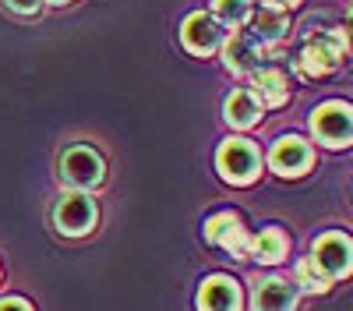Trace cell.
I'll return each mask as SVG.
<instances>
[{
    "label": "cell",
    "instance_id": "44dd1931",
    "mask_svg": "<svg viewBox=\"0 0 353 311\" xmlns=\"http://www.w3.org/2000/svg\"><path fill=\"white\" fill-rule=\"evenodd\" d=\"M0 311H32V304L21 301V297H4L0 301Z\"/></svg>",
    "mask_w": 353,
    "mask_h": 311
},
{
    "label": "cell",
    "instance_id": "5b68a950",
    "mask_svg": "<svg viewBox=\"0 0 353 311\" xmlns=\"http://www.w3.org/2000/svg\"><path fill=\"white\" fill-rule=\"evenodd\" d=\"M103 174H106L103 156L96 149H88V146H71L61 156V177H64V184H71L78 191L99 188L103 184Z\"/></svg>",
    "mask_w": 353,
    "mask_h": 311
},
{
    "label": "cell",
    "instance_id": "6da1fadb",
    "mask_svg": "<svg viewBox=\"0 0 353 311\" xmlns=\"http://www.w3.org/2000/svg\"><path fill=\"white\" fill-rule=\"evenodd\" d=\"M350 53V36L346 28H325V32H311L304 50H301V61L297 71L307 78H321V74H332Z\"/></svg>",
    "mask_w": 353,
    "mask_h": 311
},
{
    "label": "cell",
    "instance_id": "2e32d148",
    "mask_svg": "<svg viewBox=\"0 0 353 311\" xmlns=\"http://www.w3.org/2000/svg\"><path fill=\"white\" fill-rule=\"evenodd\" d=\"M254 8H251V0H212V18L230 28V32H237V28H244L251 21Z\"/></svg>",
    "mask_w": 353,
    "mask_h": 311
},
{
    "label": "cell",
    "instance_id": "3957f363",
    "mask_svg": "<svg viewBox=\"0 0 353 311\" xmlns=\"http://www.w3.org/2000/svg\"><path fill=\"white\" fill-rule=\"evenodd\" d=\"M311 134L329 149H343L353 141V106L343 99H329L311 113Z\"/></svg>",
    "mask_w": 353,
    "mask_h": 311
},
{
    "label": "cell",
    "instance_id": "ba28073f",
    "mask_svg": "<svg viewBox=\"0 0 353 311\" xmlns=\"http://www.w3.org/2000/svg\"><path fill=\"white\" fill-rule=\"evenodd\" d=\"M311 163H314V152H311L307 141L297 138V134H283L272 146V152H269V166L276 170L279 177H301Z\"/></svg>",
    "mask_w": 353,
    "mask_h": 311
},
{
    "label": "cell",
    "instance_id": "8992f818",
    "mask_svg": "<svg viewBox=\"0 0 353 311\" xmlns=\"http://www.w3.org/2000/svg\"><path fill=\"white\" fill-rule=\"evenodd\" d=\"M311 259L318 262V269L329 279H346L353 272V237H346L339 230L321 234L311 248Z\"/></svg>",
    "mask_w": 353,
    "mask_h": 311
},
{
    "label": "cell",
    "instance_id": "e0dca14e",
    "mask_svg": "<svg viewBox=\"0 0 353 311\" xmlns=\"http://www.w3.org/2000/svg\"><path fill=\"white\" fill-rule=\"evenodd\" d=\"M297 287L307 290V294H325V290L332 287V279L318 269L314 259H301V262H297Z\"/></svg>",
    "mask_w": 353,
    "mask_h": 311
},
{
    "label": "cell",
    "instance_id": "7a4b0ae2",
    "mask_svg": "<svg viewBox=\"0 0 353 311\" xmlns=\"http://www.w3.org/2000/svg\"><path fill=\"white\" fill-rule=\"evenodd\" d=\"M216 166H219L223 181H230V184H251L261 174V152H258L254 141H248V138H226L219 146V152H216Z\"/></svg>",
    "mask_w": 353,
    "mask_h": 311
},
{
    "label": "cell",
    "instance_id": "ac0fdd59",
    "mask_svg": "<svg viewBox=\"0 0 353 311\" xmlns=\"http://www.w3.org/2000/svg\"><path fill=\"white\" fill-rule=\"evenodd\" d=\"M233 226H241V216L237 212H216L212 219H205V241H212V244H219Z\"/></svg>",
    "mask_w": 353,
    "mask_h": 311
},
{
    "label": "cell",
    "instance_id": "ffe728a7",
    "mask_svg": "<svg viewBox=\"0 0 353 311\" xmlns=\"http://www.w3.org/2000/svg\"><path fill=\"white\" fill-rule=\"evenodd\" d=\"M4 4L14 11V14H36L43 8V0H4Z\"/></svg>",
    "mask_w": 353,
    "mask_h": 311
},
{
    "label": "cell",
    "instance_id": "9c48e42d",
    "mask_svg": "<svg viewBox=\"0 0 353 311\" xmlns=\"http://www.w3.org/2000/svg\"><path fill=\"white\" fill-rule=\"evenodd\" d=\"M261 61H265V43H258L251 32H241V28L223 46V64L233 74H251L261 68Z\"/></svg>",
    "mask_w": 353,
    "mask_h": 311
},
{
    "label": "cell",
    "instance_id": "5bb4252c",
    "mask_svg": "<svg viewBox=\"0 0 353 311\" xmlns=\"http://www.w3.org/2000/svg\"><path fill=\"white\" fill-rule=\"evenodd\" d=\"M254 39L258 43H265V46H279L286 36H290V18H286V11H279V8H269V4H261L254 14Z\"/></svg>",
    "mask_w": 353,
    "mask_h": 311
},
{
    "label": "cell",
    "instance_id": "7c38bea8",
    "mask_svg": "<svg viewBox=\"0 0 353 311\" xmlns=\"http://www.w3.org/2000/svg\"><path fill=\"white\" fill-rule=\"evenodd\" d=\"M223 117H226L230 128H237V131L254 128V124L261 121V103L254 99L251 89H237V92H230V96H226V103H223Z\"/></svg>",
    "mask_w": 353,
    "mask_h": 311
},
{
    "label": "cell",
    "instance_id": "30bf717a",
    "mask_svg": "<svg viewBox=\"0 0 353 311\" xmlns=\"http://www.w3.org/2000/svg\"><path fill=\"white\" fill-rule=\"evenodd\" d=\"M251 308L254 311H297V283L269 276L258 279L251 290Z\"/></svg>",
    "mask_w": 353,
    "mask_h": 311
},
{
    "label": "cell",
    "instance_id": "52a82bcc",
    "mask_svg": "<svg viewBox=\"0 0 353 311\" xmlns=\"http://www.w3.org/2000/svg\"><path fill=\"white\" fill-rule=\"evenodd\" d=\"M181 43L188 53L194 57H209L223 46V25L212 18V14H205V11H194L184 18L181 25Z\"/></svg>",
    "mask_w": 353,
    "mask_h": 311
},
{
    "label": "cell",
    "instance_id": "603a6c76",
    "mask_svg": "<svg viewBox=\"0 0 353 311\" xmlns=\"http://www.w3.org/2000/svg\"><path fill=\"white\" fill-rule=\"evenodd\" d=\"M50 4H71V0H50Z\"/></svg>",
    "mask_w": 353,
    "mask_h": 311
},
{
    "label": "cell",
    "instance_id": "4fadbf2b",
    "mask_svg": "<svg viewBox=\"0 0 353 311\" xmlns=\"http://www.w3.org/2000/svg\"><path fill=\"white\" fill-rule=\"evenodd\" d=\"M254 74V85H251V92L261 106H283L290 99V81L279 68H258L251 71Z\"/></svg>",
    "mask_w": 353,
    "mask_h": 311
},
{
    "label": "cell",
    "instance_id": "8fae6325",
    "mask_svg": "<svg viewBox=\"0 0 353 311\" xmlns=\"http://www.w3.org/2000/svg\"><path fill=\"white\" fill-rule=\"evenodd\" d=\"M198 308L201 311H241V287L230 276H209L198 290Z\"/></svg>",
    "mask_w": 353,
    "mask_h": 311
},
{
    "label": "cell",
    "instance_id": "7402d4cb",
    "mask_svg": "<svg viewBox=\"0 0 353 311\" xmlns=\"http://www.w3.org/2000/svg\"><path fill=\"white\" fill-rule=\"evenodd\" d=\"M261 4H269V8H279V11H293L297 4H304V0H261Z\"/></svg>",
    "mask_w": 353,
    "mask_h": 311
},
{
    "label": "cell",
    "instance_id": "9a60e30c",
    "mask_svg": "<svg viewBox=\"0 0 353 311\" xmlns=\"http://www.w3.org/2000/svg\"><path fill=\"white\" fill-rule=\"evenodd\" d=\"M286 251H290L286 234L279 230V226H269V230H261L258 237H251L248 259H251V262H261V265H276V262L286 259Z\"/></svg>",
    "mask_w": 353,
    "mask_h": 311
},
{
    "label": "cell",
    "instance_id": "d6986e66",
    "mask_svg": "<svg viewBox=\"0 0 353 311\" xmlns=\"http://www.w3.org/2000/svg\"><path fill=\"white\" fill-rule=\"evenodd\" d=\"M219 248H226L233 259H248V251H251V237H248V230H244V223L241 226H233V230L219 241Z\"/></svg>",
    "mask_w": 353,
    "mask_h": 311
},
{
    "label": "cell",
    "instance_id": "277c9868",
    "mask_svg": "<svg viewBox=\"0 0 353 311\" xmlns=\"http://www.w3.org/2000/svg\"><path fill=\"white\" fill-rule=\"evenodd\" d=\"M99 219V209L92 202V194L88 191H64L61 198H57V205H53V223H57V230H61L64 237H85L88 230L96 226Z\"/></svg>",
    "mask_w": 353,
    "mask_h": 311
}]
</instances>
